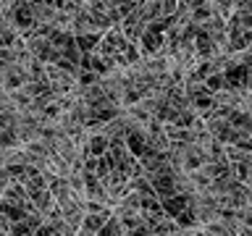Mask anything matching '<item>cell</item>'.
<instances>
[{
	"mask_svg": "<svg viewBox=\"0 0 252 236\" xmlns=\"http://www.w3.org/2000/svg\"><path fill=\"white\" fill-rule=\"evenodd\" d=\"M105 149H108V139H102V137H94V139H92L90 152H94V155H102Z\"/></svg>",
	"mask_w": 252,
	"mask_h": 236,
	"instance_id": "obj_1",
	"label": "cell"
}]
</instances>
